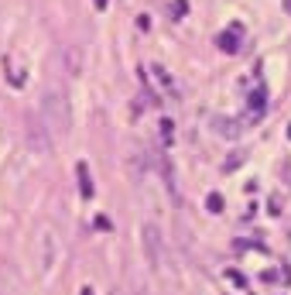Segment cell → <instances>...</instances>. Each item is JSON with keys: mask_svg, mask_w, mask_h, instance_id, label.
<instances>
[{"mask_svg": "<svg viewBox=\"0 0 291 295\" xmlns=\"http://www.w3.org/2000/svg\"><path fill=\"white\" fill-rule=\"evenodd\" d=\"M144 254H148V264L151 268H161L165 264V254H161V234H158L155 223H144Z\"/></svg>", "mask_w": 291, "mask_h": 295, "instance_id": "cell-3", "label": "cell"}, {"mask_svg": "<svg viewBox=\"0 0 291 295\" xmlns=\"http://www.w3.org/2000/svg\"><path fill=\"white\" fill-rule=\"evenodd\" d=\"M158 165H161V178H165V189L178 196V182H175V168H172V158L168 155H158Z\"/></svg>", "mask_w": 291, "mask_h": 295, "instance_id": "cell-5", "label": "cell"}, {"mask_svg": "<svg viewBox=\"0 0 291 295\" xmlns=\"http://www.w3.org/2000/svg\"><path fill=\"white\" fill-rule=\"evenodd\" d=\"M76 175H79V192L89 199L93 196V175H89V165H86V161H79L76 165Z\"/></svg>", "mask_w": 291, "mask_h": 295, "instance_id": "cell-6", "label": "cell"}, {"mask_svg": "<svg viewBox=\"0 0 291 295\" xmlns=\"http://www.w3.org/2000/svg\"><path fill=\"white\" fill-rule=\"evenodd\" d=\"M41 117H45V124L55 131L58 138L69 134V100H65V93L58 86L45 89V96H41Z\"/></svg>", "mask_w": 291, "mask_h": 295, "instance_id": "cell-1", "label": "cell"}, {"mask_svg": "<svg viewBox=\"0 0 291 295\" xmlns=\"http://www.w3.org/2000/svg\"><path fill=\"white\" fill-rule=\"evenodd\" d=\"M24 138H28V148H31L35 155H52L48 124H45V117H38L35 110H24Z\"/></svg>", "mask_w": 291, "mask_h": 295, "instance_id": "cell-2", "label": "cell"}, {"mask_svg": "<svg viewBox=\"0 0 291 295\" xmlns=\"http://www.w3.org/2000/svg\"><path fill=\"white\" fill-rule=\"evenodd\" d=\"M113 295H116V292H113Z\"/></svg>", "mask_w": 291, "mask_h": 295, "instance_id": "cell-17", "label": "cell"}, {"mask_svg": "<svg viewBox=\"0 0 291 295\" xmlns=\"http://www.w3.org/2000/svg\"><path fill=\"white\" fill-rule=\"evenodd\" d=\"M267 213H274V217L281 213V196H271V199H267Z\"/></svg>", "mask_w": 291, "mask_h": 295, "instance_id": "cell-12", "label": "cell"}, {"mask_svg": "<svg viewBox=\"0 0 291 295\" xmlns=\"http://www.w3.org/2000/svg\"><path fill=\"white\" fill-rule=\"evenodd\" d=\"M213 124H216V127H219V134H223V138H236V134L243 131V127H240L236 120H226V117H216Z\"/></svg>", "mask_w": 291, "mask_h": 295, "instance_id": "cell-7", "label": "cell"}, {"mask_svg": "<svg viewBox=\"0 0 291 295\" xmlns=\"http://www.w3.org/2000/svg\"><path fill=\"white\" fill-rule=\"evenodd\" d=\"M284 11H288V14H291V0H284Z\"/></svg>", "mask_w": 291, "mask_h": 295, "instance_id": "cell-15", "label": "cell"}, {"mask_svg": "<svg viewBox=\"0 0 291 295\" xmlns=\"http://www.w3.org/2000/svg\"><path fill=\"white\" fill-rule=\"evenodd\" d=\"M240 41H243V31L233 24V28H226V31H219V38H216V45L226 52V55H236L240 52Z\"/></svg>", "mask_w": 291, "mask_h": 295, "instance_id": "cell-4", "label": "cell"}, {"mask_svg": "<svg viewBox=\"0 0 291 295\" xmlns=\"http://www.w3.org/2000/svg\"><path fill=\"white\" fill-rule=\"evenodd\" d=\"M206 206H209V213H223V196H219V192H209Z\"/></svg>", "mask_w": 291, "mask_h": 295, "instance_id": "cell-10", "label": "cell"}, {"mask_svg": "<svg viewBox=\"0 0 291 295\" xmlns=\"http://www.w3.org/2000/svg\"><path fill=\"white\" fill-rule=\"evenodd\" d=\"M175 14L185 18V14H189V4H185V0H175Z\"/></svg>", "mask_w": 291, "mask_h": 295, "instance_id": "cell-13", "label": "cell"}, {"mask_svg": "<svg viewBox=\"0 0 291 295\" xmlns=\"http://www.w3.org/2000/svg\"><path fill=\"white\" fill-rule=\"evenodd\" d=\"M151 72H155V79L161 82V86H165V93H168V96H175V82H172V76H168V69H161V65H155Z\"/></svg>", "mask_w": 291, "mask_h": 295, "instance_id": "cell-8", "label": "cell"}, {"mask_svg": "<svg viewBox=\"0 0 291 295\" xmlns=\"http://www.w3.org/2000/svg\"><path fill=\"white\" fill-rule=\"evenodd\" d=\"M264 107H267V93H264V89H257V93L250 96V110H253V114H260Z\"/></svg>", "mask_w": 291, "mask_h": 295, "instance_id": "cell-9", "label": "cell"}, {"mask_svg": "<svg viewBox=\"0 0 291 295\" xmlns=\"http://www.w3.org/2000/svg\"><path fill=\"white\" fill-rule=\"evenodd\" d=\"M93 4H96L99 11H103V7H106V4H110V0H93Z\"/></svg>", "mask_w": 291, "mask_h": 295, "instance_id": "cell-14", "label": "cell"}, {"mask_svg": "<svg viewBox=\"0 0 291 295\" xmlns=\"http://www.w3.org/2000/svg\"><path fill=\"white\" fill-rule=\"evenodd\" d=\"M82 295H93V288H82Z\"/></svg>", "mask_w": 291, "mask_h": 295, "instance_id": "cell-16", "label": "cell"}, {"mask_svg": "<svg viewBox=\"0 0 291 295\" xmlns=\"http://www.w3.org/2000/svg\"><path fill=\"white\" fill-rule=\"evenodd\" d=\"M161 138H165V144H172V138H175V124L172 120H161Z\"/></svg>", "mask_w": 291, "mask_h": 295, "instance_id": "cell-11", "label": "cell"}]
</instances>
